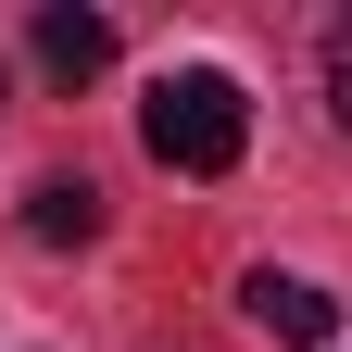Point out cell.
I'll use <instances>...</instances> for the list:
<instances>
[{
	"label": "cell",
	"mask_w": 352,
	"mask_h": 352,
	"mask_svg": "<svg viewBox=\"0 0 352 352\" xmlns=\"http://www.w3.org/2000/svg\"><path fill=\"white\" fill-rule=\"evenodd\" d=\"M327 101H340V126H352V13L327 25Z\"/></svg>",
	"instance_id": "cell-5"
},
{
	"label": "cell",
	"mask_w": 352,
	"mask_h": 352,
	"mask_svg": "<svg viewBox=\"0 0 352 352\" xmlns=\"http://www.w3.org/2000/svg\"><path fill=\"white\" fill-rule=\"evenodd\" d=\"M38 63H51L63 88H88V76L113 63V25H101V13H76V0H51V13H38Z\"/></svg>",
	"instance_id": "cell-4"
},
{
	"label": "cell",
	"mask_w": 352,
	"mask_h": 352,
	"mask_svg": "<svg viewBox=\"0 0 352 352\" xmlns=\"http://www.w3.org/2000/svg\"><path fill=\"white\" fill-rule=\"evenodd\" d=\"M25 239H38V252L101 239V189H88V176H38V189H25Z\"/></svg>",
	"instance_id": "cell-3"
},
{
	"label": "cell",
	"mask_w": 352,
	"mask_h": 352,
	"mask_svg": "<svg viewBox=\"0 0 352 352\" xmlns=\"http://www.w3.org/2000/svg\"><path fill=\"white\" fill-rule=\"evenodd\" d=\"M139 139H151V164H176V176H227L239 139H252V101H239V76L189 63V76H164L151 101H139Z\"/></svg>",
	"instance_id": "cell-1"
},
{
	"label": "cell",
	"mask_w": 352,
	"mask_h": 352,
	"mask_svg": "<svg viewBox=\"0 0 352 352\" xmlns=\"http://www.w3.org/2000/svg\"><path fill=\"white\" fill-rule=\"evenodd\" d=\"M239 302H252V327H264V340H302V352H315V340H340V302H327L315 277H277V264H264Z\"/></svg>",
	"instance_id": "cell-2"
},
{
	"label": "cell",
	"mask_w": 352,
	"mask_h": 352,
	"mask_svg": "<svg viewBox=\"0 0 352 352\" xmlns=\"http://www.w3.org/2000/svg\"><path fill=\"white\" fill-rule=\"evenodd\" d=\"M0 88H13V76H0Z\"/></svg>",
	"instance_id": "cell-6"
}]
</instances>
